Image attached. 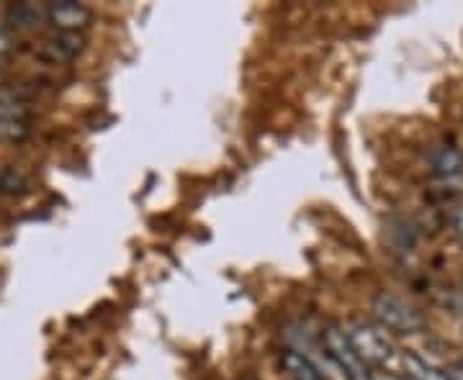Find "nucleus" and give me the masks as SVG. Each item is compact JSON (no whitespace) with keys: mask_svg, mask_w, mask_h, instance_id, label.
I'll return each instance as SVG.
<instances>
[{"mask_svg":"<svg viewBox=\"0 0 463 380\" xmlns=\"http://www.w3.org/2000/svg\"><path fill=\"white\" fill-rule=\"evenodd\" d=\"M373 314L386 329L397 331V334H414L425 324L422 314L412 303H407L404 298L394 296V293H379L373 298Z\"/></svg>","mask_w":463,"mask_h":380,"instance_id":"obj_1","label":"nucleus"},{"mask_svg":"<svg viewBox=\"0 0 463 380\" xmlns=\"http://www.w3.org/2000/svg\"><path fill=\"white\" fill-rule=\"evenodd\" d=\"M350 345L355 349V355L364 360L365 365H386L394 355L392 342L386 339V334L376 329L373 324H365V321H355L345 329Z\"/></svg>","mask_w":463,"mask_h":380,"instance_id":"obj_2","label":"nucleus"},{"mask_svg":"<svg viewBox=\"0 0 463 380\" xmlns=\"http://www.w3.org/2000/svg\"><path fill=\"white\" fill-rule=\"evenodd\" d=\"M322 348H325L327 357L340 367V373H343L347 380H371L368 378V367H365L364 360L355 355V349L350 345L345 329H340V327H335V324L327 327V329L322 331Z\"/></svg>","mask_w":463,"mask_h":380,"instance_id":"obj_3","label":"nucleus"},{"mask_svg":"<svg viewBox=\"0 0 463 380\" xmlns=\"http://www.w3.org/2000/svg\"><path fill=\"white\" fill-rule=\"evenodd\" d=\"M47 21L57 32L78 33L93 21V11L83 3H75V0H60V3L47 5Z\"/></svg>","mask_w":463,"mask_h":380,"instance_id":"obj_4","label":"nucleus"},{"mask_svg":"<svg viewBox=\"0 0 463 380\" xmlns=\"http://www.w3.org/2000/svg\"><path fill=\"white\" fill-rule=\"evenodd\" d=\"M85 50V39L80 33H67V32H57L54 36L47 39V51H50L52 60H75L80 51Z\"/></svg>","mask_w":463,"mask_h":380,"instance_id":"obj_5","label":"nucleus"},{"mask_svg":"<svg viewBox=\"0 0 463 380\" xmlns=\"http://www.w3.org/2000/svg\"><path fill=\"white\" fill-rule=\"evenodd\" d=\"M402 373H404V380H450L448 373H443L440 367H435L428 360H422L414 352L402 355Z\"/></svg>","mask_w":463,"mask_h":380,"instance_id":"obj_6","label":"nucleus"},{"mask_svg":"<svg viewBox=\"0 0 463 380\" xmlns=\"http://www.w3.org/2000/svg\"><path fill=\"white\" fill-rule=\"evenodd\" d=\"M283 370L288 373L291 380H327L325 373L319 370V365L312 363L309 357L298 355L297 349H288L283 355Z\"/></svg>","mask_w":463,"mask_h":380,"instance_id":"obj_7","label":"nucleus"},{"mask_svg":"<svg viewBox=\"0 0 463 380\" xmlns=\"http://www.w3.org/2000/svg\"><path fill=\"white\" fill-rule=\"evenodd\" d=\"M430 162L435 167V172L440 175H458L463 170V154L461 149H456L453 144H440V147L432 149Z\"/></svg>","mask_w":463,"mask_h":380,"instance_id":"obj_8","label":"nucleus"},{"mask_svg":"<svg viewBox=\"0 0 463 380\" xmlns=\"http://www.w3.org/2000/svg\"><path fill=\"white\" fill-rule=\"evenodd\" d=\"M42 18H47V8H39L33 3H16L8 8V21L18 29H29L33 23H39Z\"/></svg>","mask_w":463,"mask_h":380,"instance_id":"obj_9","label":"nucleus"},{"mask_svg":"<svg viewBox=\"0 0 463 380\" xmlns=\"http://www.w3.org/2000/svg\"><path fill=\"white\" fill-rule=\"evenodd\" d=\"M453 227H456V232H458V236L463 239V206H458V209L453 211Z\"/></svg>","mask_w":463,"mask_h":380,"instance_id":"obj_10","label":"nucleus"},{"mask_svg":"<svg viewBox=\"0 0 463 380\" xmlns=\"http://www.w3.org/2000/svg\"><path fill=\"white\" fill-rule=\"evenodd\" d=\"M8 47H11V39H8V33L0 32V54L8 50Z\"/></svg>","mask_w":463,"mask_h":380,"instance_id":"obj_11","label":"nucleus"},{"mask_svg":"<svg viewBox=\"0 0 463 380\" xmlns=\"http://www.w3.org/2000/svg\"><path fill=\"white\" fill-rule=\"evenodd\" d=\"M386 380H404V378H394V375H389V378H386Z\"/></svg>","mask_w":463,"mask_h":380,"instance_id":"obj_12","label":"nucleus"},{"mask_svg":"<svg viewBox=\"0 0 463 380\" xmlns=\"http://www.w3.org/2000/svg\"><path fill=\"white\" fill-rule=\"evenodd\" d=\"M0 83H3V72H0Z\"/></svg>","mask_w":463,"mask_h":380,"instance_id":"obj_13","label":"nucleus"}]
</instances>
